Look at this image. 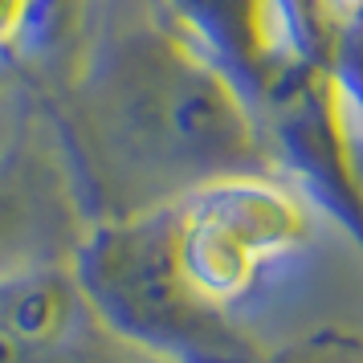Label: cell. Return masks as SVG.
<instances>
[{
	"label": "cell",
	"instance_id": "obj_1",
	"mask_svg": "<svg viewBox=\"0 0 363 363\" xmlns=\"http://www.w3.org/2000/svg\"><path fill=\"white\" fill-rule=\"evenodd\" d=\"M74 139L99 188V220L274 172L253 102L167 21L99 29V53L78 82Z\"/></svg>",
	"mask_w": 363,
	"mask_h": 363
},
{
	"label": "cell",
	"instance_id": "obj_2",
	"mask_svg": "<svg viewBox=\"0 0 363 363\" xmlns=\"http://www.w3.org/2000/svg\"><path fill=\"white\" fill-rule=\"evenodd\" d=\"M69 274L102 327L160 363H262L265 343L184 269L176 208L94 220Z\"/></svg>",
	"mask_w": 363,
	"mask_h": 363
},
{
	"label": "cell",
	"instance_id": "obj_3",
	"mask_svg": "<svg viewBox=\"0 0 363 363\" xmlns=\"http://www.w3.org/2000/svg\"><path fill=\"white\" fill-rule=\"evenodd\" d=\"M184 269L220 306L241 314L281 262L311 245L318 213L278 172H249L172 200Z\"/></svg>",
	"mask_w": 363,
	"mask_h": 363
},
{
	"label": "cell",
	"instance_id": "obj_4",
	"mask_svg": "<svg viewBox=\"0 0 363 363\" xmlns=\"http://www.w3.org/2000/svg\"><path fill=\"white\" fill-rule=\"evenodd\" d=\"M274 172L318 216H330L363 253V139L327 69L294 62L257 106Z\"/></svg>",
	"mask_w": 363,
	"mask_h": 363
},
{
	"label": "cell",
	"instance_id": "obj_5",
	"mask_svg": "<svg viewBox=\"0 0 363 363\" xmlns=\"http://www.w3.org/2000/svg\"><path fill=\"white\" fill-rule=\"evenodd\" d=\"M164 21L253 102V111L294 66L278 0H164Z\"/></svg>",
	"mask_w": 363,
	"mask_h": 363
},
{
	"label": "cell",
	"instance_id": "obj_6",
	"mask_svg": "<svg viewBox=\"0 0 363 363\" xmlns=\"http://www.w3.org/2000/svg\"><path fill=\"white\" fill-rule=\"evenodd\" d=\"M262 363H363V335L343 323H327L290 343L265 347Z\"/></svg>",
	"mask_w": 363,
	"mask_h": 363
},
{
	"label": "cell",
	"instance_id": "obj_7",
	"mask_svg": "<svg viewBox=\"0 0 363 363\" xmlns=\"http://www.w3.org/2000/svg\"><path fill=\"white\" fill-rule=\"evenodd\" d=\"M37 21V0H0V57L13 53Z\"/></svg>",
	"mask_w": 363,
	"mask_h": 363
},
{
	"label": "cell",
	"instance_id": "obj_8",
	"mask_svg": "<svg viewBox=\"0 0 363 363\" xmlns=\"http://www.w3.org/2000/svg\"><path fill=\"white\" fill-rule=\"evenodd\" d=\"M21 229H25V225H21V200L9 184L0 180V245H9Z\"/></svg>",
	"mask_w": 363,
	"mask_h": 363
},
{
	"label": "cell",
	"instance_id": "obj_9",
	"mask_svg": "<svg viewBox=\"0 0 363 363\" xmlns=\"http://www.w3.org/2000/svg\"><path fill=\"white\" fill-rule=\"evenodd\" d=\"M86 4H90V9H99L102 17H106V13H111V4H115V0H86Z\"/></svg>",
	"mask_w": 363,
	"mask_h": 363
}]
</instances>
